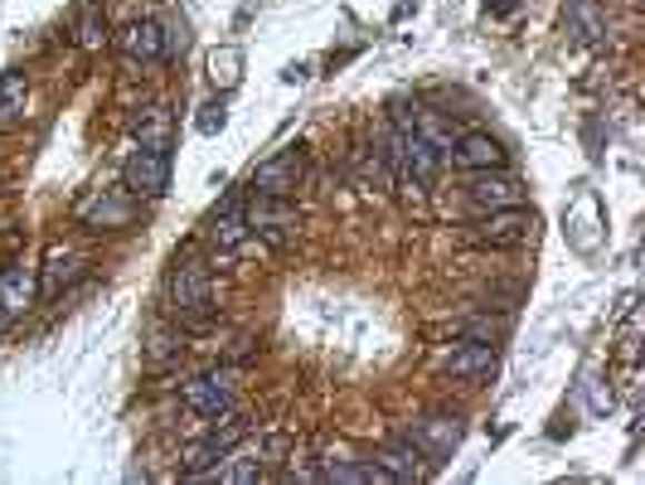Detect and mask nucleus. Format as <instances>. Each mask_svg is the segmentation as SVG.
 <instances>
[{"label":"nucleus","instance_id":"obj_1","mask_svg":"<svg viewBox=\"0 0 645 485\" xmlns=\"http://www.w3.org/2000/svg\"><path fill=\"white\" fill-rule=\"evenodd\" d=\"M166 291H170V316H175V326H180V330L199 335V330L214 326V277H209V267L199 263L195 253L175 258Z\"/></svg>","mask_w":645,"mask_h":485},{"label":"nucleus","instance_id":"obj_2","mask_svg":"<svg viewBox=\"0 0 645 485\" xmlns=\"http://www.w3.org/2000/svg\"><path fill=\"white\" fill-rule=\"evenodd\" d=\"M78 224L92 228V234H127L137 224V195L127 185L117 190H98L88 205H78Z\"/></svg>","mask_w":645,"mask_h":485},{"label":"nucleus","instance_id":"obj_3","mask_svg":"<svg viewBox=\"0 0 645 485\" xmlns=\"http://www.w3.org/2000/svg\"><path fill=\"white\" fill-rule=\"evenodd\" d=\"M462 437H466V423L456 413H427V417H418V423H413V433H408V442L423 452L427 466L447 462V456L462 447Z\"/></svg>","mask_w":645,"mask_h":485},{"label":"nucleus","instance_id":"obj_4","mask_svg":"<svg viewBox=\"0 0 645 485\" xmlns=\"http://www.w3.org/2000/svg\"><path fill=\"white\" fill-rule=\"evenodd\" d=\"M301 180H306V156L291 146V151H277V156H267L252 166L248 175V190L252 195H281V199H291L301 190Z\"/></svg>","mask_w":645,"mask_h":485},{"label":"nucleus","instance_id":"obj_5","mask_svg":"<svg viewBox=\"0 0 645 485\" xmlns=\"http://www.w3.org/2000/svg\"><path fill=\"white\" fill-rule=\"evenodd\" d=\"M122 185L137 199H160L170 190V151H156V146H137L122 166Z\"/></svg>","mask_w":645,"mask_h":485},{"label":"nucleus","instance_id":"obj_6","mask_svg":"<svg viewBox=\"0 0 645 485\" xmlns=\"http://www.w3.org/2000/svg\"><path fill=\"white\" fill-rule=\"evenodd\" d=\"M234 394H238V374H234V369H209V374H195V379L180 388L185 408L199 413V417H214V413L234 408Z\"/></svg>","mask_w":645,"mask_h":485},{"label":"nucleus","instance_id":"obj_7","mask_svg":"<svg viewBox=\"0 0 645 485\" xmlns=\"http://www.w3.org/2000/svg\"><path fill=\"white\" fill-rule=\"evenodd\" d=\"M534 238V209H490L486 219L472 228V242H486V248H515V242Z\"/></svg>","mask_w":645,"mask_h":485},{"label":"nucleus","instance_id":"obj_8","mask_svg":"<svg viewBox=\"0 0 645 485\" xmlns=\"http://www.w3.org/2000/svg\"><path fill=\"white\" fill-rule=\"evenodd\" d=\"M287 228H297V205L281 195H248V234H262L272 248H281Z\"/></svg>","mask_w":645,"mask_h":485},{"label":"nucleus","instance_id":"obj_9","mask_svg":"<svg viewBox=\"0 0 645 485\" xmlns=\"http://www.w3.org/2000/svg\"><path fill=\"white\" fill-rule=\"evenodd\" d=\"M205 238L214 242V248H238V242L248 238V195H224V205L209 214V228Z\"/></svg>","mask_w":645,"mask_h":485},{"label":"nucleus","instance_id":"obj_10","mask_svg":"<svg viewBox=\"0 0 645 485\" xmlns=\"http://www.w3.org/2000/svg\"><path fill=\"white\" fill-rule=\"evenodd\" d=\"M466 199H472L476 209H515V205H524V190L509 175H500V170H472V185H466Z\"/></svg>","mask_w":645,"mask_h":485},{"label":"nucleus","instance_id":"obj_11","mask_svg":"<svg viewBox=\"0 0 645 485\" xmlns=\"http://www.w3.org/2000/svg\"><path fill=\"white\" fill-rule=\"evenodd\" d=\"M34 301H39V287H34L30 267H6V273H0V330L16 326Z\"/></svg>","mask_w":645,"mask_h":485},{"label":"nucleus","instance_id":"obj_12","mask_svg":"<svg viewBox=\"0 0 645 485\" xmlns=\"http://www.w3.org/2000/svg\"><path fill=\"white\" fill-rule=\"evenodd\" d=\"M83 258H78L73 248H63V242H53V248L44 253V277H39V301H59L63 291L73 287L78 277H83Z\"/></svg>","mask_w":645,"mask_h":485},{"label":"nucleus","instance_id":"obj_13","mask_svg":"<svg viewBox=\"0 0 645 485\" xmlns=\"http://www.w3.org/2000/svg\"><path fill=\"white\" fill-rule=\"evenodd\" d=\"M495 369H500V355H495L490 340H466V345H456L447 355V374H452V379H466V384L490 379Z\"/></svg>","mask_w":645,"mask_h":485},{"label":"nucleus","instance_id":"obj_14","mask_svg":"<svg viewBox=\"0 0 645 485\" xmlns=\"http://www.w3.org/2000/svg\"><path fill=\"white\" fill-rule=\"evenodd\" d=\"M452 160H456L462 170H505L509 151L490 137V131H466V137H456Z\"/></svg>","mask_w":645,"mask_h":485},{"label":"nucleus","instance_id":"obj_15","mask_svg":"<svg viewBox=\"0 0 645 485\" xmlns=\"http://www.w3.org/2000/svg\"><path fill=\"white\" fill-rule=\"evenodd\" d=\"M131 137H137V146H156V151H170V146H175V112H170L166 102L141 107V112L131 117Z\"/></svg>","mask_w":645,"mask_h":485},{"label":"nucleus","instance_id":"obj_16","mask_svg":"<svg viewBox=\"0 0 645 485\" xmlns=\"http://www.w3.org/2000/svg\"><path fill=\"white\" fill-rule=\"evenodd\" d=\"M374 462H379V471H384L388 481H423V476H427V466H423V452L413 447L408 437H394V442H384Z\"/></svg>","mask_w":645,"mask_h":485},{"label":"nucleus","instance_id":"obj_17","mask_svg":"<svg viewBox=\"0 0 645 485\" xmlns=\"http://www.w3.org/2000/svg\"><path fill=\"white\" fill-rule=\"evenodd\" d=\"M117 49H122L127 59L160 63V59H166V30H160L156 20H137V24H127V30L117 34Z\"/></svg>","mask_w":645,"mask_h":485},{"label":"nucleus","instance_id":"obj_18","mask_svg":"<svg viewBox=\"0 0 645 485\" xmlns=\"http://www.w3.org/2000/svg\"><path fill=\"white\" fill-rule=\"evenodd\" d=\"M195 481H228V485H252V481H262V456H252V452H224L219 462H214L209 471H199Z\"/></svg>","mask_w":645,"mask_h":485},{"label":"nucleus","instance_id":"obj_19","mask_svg":"<svg viewBox=\"0 0 645 485\" xmlns=\"http://www.w3.org/2000/svg\"><path fill=\"white\" fill-rule=\"evenodd\" d=\"M568 30L583 44H607V10L597 0H568Z\"/></svg>","mask_w":645,"mask_h":485},{"label":"nucleus","instance_id":"obj_20","mask_svg":"<svg viewBox=\"0 0 645 485\" xmlns=\"http://www.w3.org/2000/svg\"><path fill=\"white\" fill-rule=\"evenodd\" d=\"M24 107H30V73H20V69L0 73V127H16L24 117Z\"/></svg>","mask_w":645,"mask_h":485},{"label":"nucleus","instance_id":"obj_21","mask_svg":"<svg viewBox=\"0 0 645 485\" xmlns=\"http://www.w3.org/2000/svg\"><path fill=\"white\" fill-rule=\"evenodd\" d=\"M238 78H244V49H238V44L214 49L209 53V83L219 88V92H234Z\"/></svg>","mask_w":645,"mask_h":485},{"label":"nucleus","instance_id":"obj_22","mask_svg":"<svg viewBox=\"0 0 645 485\" xmlns=\"http://www.w3.org/2000/svg\"><path fill=\"white\" fill-rule=\"evenodd\" d=\"M413 112H418V107H413ZM413 131L433 141L441 156H452V146H456V127H452L447 117H437V112H418V117H413Z\"/></svg>","mask_w":645,"mask_h":485},{"label":"nucleus","instance_id":"obj_23","mask_svg":"<svg viewBox=\"0 0 645 485\" xmlns=\"http://www.w3.org/2000/svg\"><path fill=\"white\" fill-rule=\"evenodd\" d=\"M78 44H83V49H102L107 44V16L98 6H88L83 20H78Z\"/></svg>","mask_w":645,"mask_h":485},{"label":"nucleus","instance_id":"obj_24","mask_svg":"<svg viewBox=\"0 0 645 485\" xmlns=\"http://www.w3.org/2000/svg\"><path fill=\"white\" fill-rule=\"evenodd\" d=\"M199 137H219V131L228 127V107L224 102H209V107H199Z\"/></svg>","mask_w":645,"mask_h":485},{"label":"nucleus","instance_id":"obj_25","mask_svg":"<svg viewBox=\"0 0 645 485\" xmlns=\"http://www.w3.org/2000/svg\"><path fill=\"white\" fill-rule=\"evenodd\" d=\"M170 355H180V335H166V330H151V359H170Z\"/></svg>","mask_w":645,"mask_h":485},{"label":"nucleus","instance_id":"obj_26","mask_svg":"<svg viewBox=\"0 0 645 485\" xmlns=\"http://www.w3.org/2000/svg\"><path fill=\"white\" fill-rule=\"evenodd\" d=\"M486 10H490V16H515L519 0H486Z\"/></svg>","mask_w":645,"mask_h":485}]
</instances>
